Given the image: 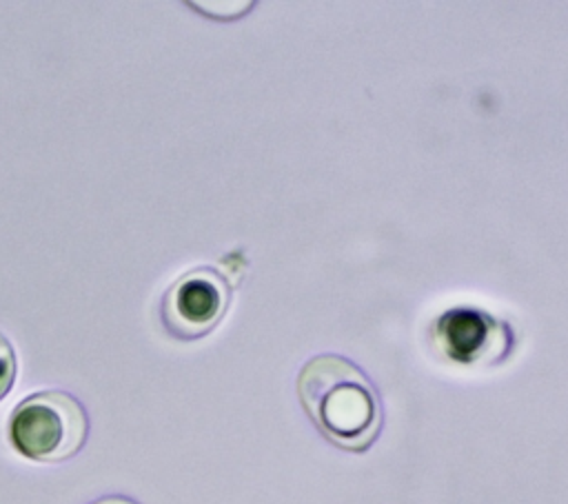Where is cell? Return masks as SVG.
Returning a JSON list of instances; mask_svg holds the SVG:
<instances>
[{
  "mask_svg": "<svg viewBox=\"0 0 568 504\" xmlns=\"http://www.w3.org/2000/svg\"><path fill=\"white\" fill-rule=\"evenodd\" d=\"M300 402L317 431L339 448L366 451L382 429V400L366 373L333 353L311 357L297 375Z\"/></svg>",
  "mask_w": 568,
  "mask_h": 504,
  "instance_id": "1",
  "label": "cell"
},
{
  "mask_svg": "<svg viewBox=\"0 0 568 504\" xmlns=\"http://www.w3.org/2000/svg\"><path fill=\"white\" fill-rule=\"evenodd\" d=\"M89 435L84 406L64 391L24 397L9 417L11 446L36 462H62L75 455Z\"/></svg>",
  "mask_w": 568,
  "mask_h": 504,
  "instance_id": "2",
  "label": "cell"
},
{
  "mask_svg": "<svg viewBox=\"0 0 568 504\" xmlns=\"http://www.w3.org/2000/svg\"><path fill=\"white\" fill-rule=\"evenodd\" d=\"M231 302V286L211 266L180 275L164 293L160 315L164 329L180 340L206 335L224 317Z\"/></svg>",
  "mask_w": 568,
  "mask_h": 504,
  "instance_id": "3",
  "label": "cell"
},
{
  "mask_svg": "<svg viewBox=\"0 0 568 504\" xmlns=\"http://www.w3.org/2000/svg\"><path fill=\"white\" fill-rule=\"evenodd\" d=\"M16 380V353L11 342L0 333V400L11 391Z\"/></svg>",
  "mask_w": 568,
  "mask_h": 504,
  "instance_id": "4",
  "label": "cell"
},
{
  "mask_svg": "<svg viewBox=\"0 0 568 504\" xmlns=\"http://www.w3.org/2000/svg\"><path fill=\"white\" fill-rule=\"evenodd\" d=\"M93 504H138V502L131 497H124V495H106V497L95 500Z\"/></svg>",
  "mask_w": 568,
  "mask_h": 504,
  "instance_id": "5",
  "label": "cell"
}]
</instances>
